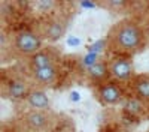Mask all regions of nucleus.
Listing matches in <instances>:
<instances>
[{"mask_svg": "<svg viewBox=\"0 0 149 132\" xmlns=\"http://www.w3.org/2000/svg\"><path fill=\"white\" fill-rule=\"evenodd\" d=\"M145 41V32L142 26L131 18H124L118 21L110 29L107 42L112 51L119 56L133 54L142 47Z\"/></svg>", "mask_w": 149, "mask_h": 132, "instance_id": "f257e3e1", "label": "nucleus"}, {"mask_svg": "<svg viewBox=\"0 0 149 132\" xmlns=\"http://www.w3.org/2000/svg\"><path fill=\"white\" fill-rule=\"evenodd\" d=\"M43 38L42 35L36 33L33 30H19L14 36V50L21 54V56H27L29 59L39 51L43 50Z\"/></svg>", "mask_w": 149, "mask_h": 132, "instance_id": "f03ea898", "label": "nucleus"}, {"mask_svg": "<svg viewBox=\"0 0 149 132\" xmlns=\"http://www.w3.org/2000/svg\"><path fill=\"white\" fill-rule=\"evenodd\" d=\"M21 125L29 132H49L55 125V119L51 111L29 110L21 116Z\"/></svg>", "mask_w": 149, "mask_h": 132, "instance_id": "7ed1b4c3", "label": "nucleus"}, {"mask_svg": "<svg viewBox=\"0 0 149 132\" xmlns=\"http://www.w3.org/2000/svg\"><path fill=\"white\" fill-rule=\"evenodd\" d=\"M109 72H110V77L119 83L130 81L136 77L133 60L127 56H115L109 62Z\"/></svg>", "mask_w": 149, "mask_h": 132, "instance_id": "20e7f679", "label": "nucleus"}, {"mask_svg": "<svg viewBox=\"0 0 149 132\" xmlns=\"http://www.w3.org/2000/svg\"><path fill=\"white\" fill-rule=\"evenodd\" d=\"M97 98L103 105H118L124 102L125 96H124V90L118 83L106 81L97 86Z\"/></svg>", "mask_w": 149, "mask_h": 132, "instance_id": "39448f33", "label": "nucleus"}, {"mask_svg": "<svg viewBox=\"0 0 149 132\" xmlns=\"http://www.w3.org/2000/svg\"><path fill=\"white\" fill-rule=\"evenodd\" d=\"M31 86L22 78H14L10 80L6 86H5V96L12 101V102H18V101H26L27 96L31 92Z\"/></svg>", "mask_w": 149, "mask_h": 132, "instance_id": "423d86ee", "label": "nucleus"}, {"mask_svg": "<svg viewBox=\"0 0 149 132\" xmlns=\"http://www.w3.org/2000/svg\"><path fill=\"white\" fill-rule=\"evenodd\" d=\"M66 32H67V21L63 17H54L46 23L42 38L48 42L54 44V42H58L60 39H63Z\"/></svg>", "mask_w": 149, "mask_h": 132, "instance_id": "0eeeda50", "label": "nucleus"}, {"mask_svg": "<svg viewBox=\"0 0 149 132\" xmlns=\"http://www.w3.org/2000/svg\"><path fill=\"white\" fill-rule=\"evenodd\" d=\"M30 77L31 80L40 87H51L58 81L60 77V69L57 65L42 68V69H34L30 71Z\"/></svg>", "mask_w": 149, "mask_h": 132, "instance_id": "6e6552de", "label": "nucleus"}, {"mask_svg": "<svg viewBox=\"0 0 149 132\" xmlns=\"http://www.w3.org/2000/svg\"><path fill=\"white\" fill-rule=\"evenodd\" d=\"M26 102L30 107V110H40V111H49L52 104L49 95L42 89H33L30 95L27 96Z\"/></svg>", "mask_w": 149, "mask_h": 132, "instance_id": "1a4fd4ad", "label": "nucleus"}, {"mask_svg": "<svg viewBox=\"0 0 149 132\" xmlns=\"http://www.w3.org/2000/svg\"><path fill=\"white\" fill-rule=\"evenodd\" d=\"M86 77L88 80L97 86H100V84L106 83L107 78L110 77V72H109V62H103V60H98V62L93 63L88 66L86 69Z\"/></svg>", "mask_w": 149, "mask_h": 132, "instance_id": "9d476101", "label": "nucleus"}, {"mask_svg": "<svg viewBox=\"0 0 149 132\" xmlns=\"http://www.w3.org/2000/svg\"><path fill=\"white\" fill-rule=\"evenodd\" d=\"M52 65H57V62H55V56L49 50H42V51H39L37 54H34L29 59L30 71L48 68V66H52Z\"/></svg>", "mask_w": 149, "mask_h": 132, "instance_id": "9b49d317", "label": "nucleus"}, {"mask_svg": "<svg viewBox=\"0 0 149 132\" xmlns=\"http://www.w3.org/2000/svg\"><path fill=\"white\" fill-rule=\"evenodd\" d=\"M131 87H133L134 96H137L145 104L149 102V74L136 75L131 80Z\"/></svg>", "mask_w": 149, "mask_h": 132, "instance_id": "f8f14e48", "label": "nucleus"}, {"mask_svg": "<svg viewBox=\"0 0 149 132\" xmlns=\"http://www.w3.org/2000/svg\"><path fill=\"white\" fill-rule=\"evenodd\" d=\"M122 108L127 114L133 116V117H139L142 114H145L146 111V104L139 99L137 96H130V98H125L122 102Z\"/></svg>", "mask_w": 149, "mask_h": 132, "instance_id": "ddd939ff", "label": "nucleus"}, {"mask_svg": "<svg viewBox=\"0 0 149 132\" xmlns=\"http://www.w3.org/2000/svg\"><path fill=\"white\" fill-rule=\"evenodd\" d=\"M55 6H57L55 2H45V0H42V2L37 3V8H39L42 12H49V11H52Z\"/></svg>", "mask_w": 149, "mask_h": 132, "instance_id": "4468645a", "label": "nucleus"}, {"mask_svg": "<svg viewBox=\"0 0 149 132\" xmlns=\"http://www.w3.org/2000/svg\"><path fill=\"white\" fill-rule=\"evenodd\" d=\"M106 6H107L109 9H116V11H119V9H124V8L127 6V2H121V0H110V2L106 3Z\"/></svg>", "mask_w": 149, "mask_h": 132, "instance_id": "2eb2a0df", "label": "nucleus"}]
</instances>
